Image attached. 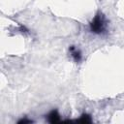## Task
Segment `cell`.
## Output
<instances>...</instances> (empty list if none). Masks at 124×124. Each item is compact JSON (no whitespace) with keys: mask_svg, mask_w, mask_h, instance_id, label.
I'll list each match as a JSON object with an SVG mask.
<instances>
[{"mask_svg":"<svg viewBox=\"0 0 124 124\" xmlns=\"http://www.w3.org/2000/svg\"><path fill=\"white\" fill-rule=\"evenodd\" d=\"M30 122H32V120H30V119H20V120H18V123H30Z\"/></svg>","mask_w":124,"mask_h":124,"instance_id":"obj_5","label":"cell"},{"mask_svg":"<svg viewBox=\"0 0 124 124\" xmlns=\"http://www.w3.org/2000/svg\"><path fill=\"white\" fill-rule=\"evenodd\" d=\"M108 27V21L106 16L101 12H98L88 24L89 32L97 36H102L107 34Z\"/></svg>","mask_w":124,"mask_h":124,"instance_id":"obj_1","label":"cell"},{"mask_svg":"<svg viewBox=\"0 0 124 124\" xmlns=\"http://www.w3.org/2000/svg\"><path fill=\"white\" fill-rule=\"evenodd\" d=\"M46 120L50 123H55V122H58L60 121V114L58 113V110L57 109H52L51 111H49L46 115Z\"/></svg>","mask_w":124,"mask_h":124,"instance_id":"obj_3","label":"cell"},{"mask_svg":"<svg viewBox=\"0 0 124 124\" xmlns=\"http://www.w3.org/2000/svg\"><path fill=\"white\" fill-rule=\"evenodd\" d=\"M78 121H81V122H91V117L87 113H82L80 115V118L78 119Z\"/></svg>","mask_w":124,"mask_h":124,"instance_id":"obj_4","label":"cell"},{"mask_svg":"<svg viewBox=\"0 0 124 124\" xmlns=\"http://www.w3.org/2000/svg\"><path fill=\"white\" fill-rule=\"evenodd\" d=\"M68 51H69L70 56L72 57V59L76 63H80L82 61V52H81V50L78 46L72 45V46H69Z\"/></svg>","mask_w":124,"mask_h":124,"instance_id":"obj_2","label":"cell"}]
</instances>
